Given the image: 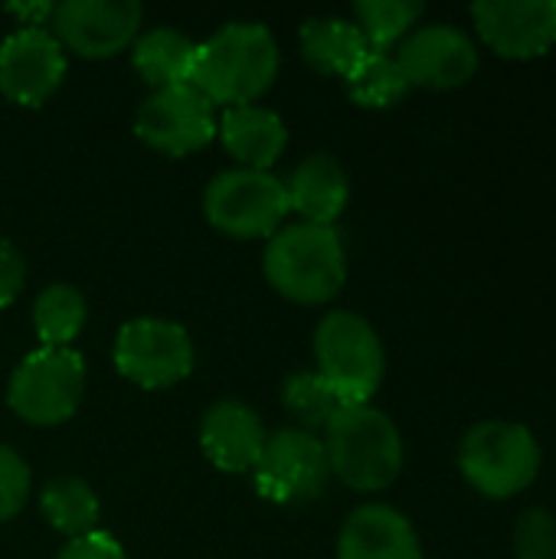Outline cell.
I'll use <instances>...</instances> for the list:
<instances>
[{"label": "cell", "mask_w": 556, "mask_h": 559, "mask_svg": "<svg viewBox=\"0 0 556 559\" xmlns=\"http://www.w3.org/2000/svg\"><path fill=\"white\" fill-rule=\"evenodd\" d=\"M338 559H423V547L397 508L364 504L344 521Z\"/></svg>", "instance_id": "2e32d148"}, {"label": "cell", "mask_w": 556, "mask_h": 559, "mask_svg": "<svg viewBox=\"0 0 556 559\" xmlns=\"http://www.w3.org/2000/svg\"><path fill=\"white\" fill-rule=\"evenodd\" d=\"M279 72L275 36L262 23H229L197 46L190 85L210 105H252Z\"/></svg>", "instance_id": "6da1fadb"}, {"label": "cell", "mask_w": 556, "mask_h": 559, "mask_svg": "<svg viewBox=\"0 0 556 559\" xmlns=\"http://www.w3.org/2000/svg\"><path fill=\"white\" fill-rule=\"evenodd\" d=\"M318 373L341 393L347 406L370 403L383 383V344L367 318L354 311H331L315 331Z\"/></svg>", "instance_id": "5b68a950"}, {"label": "cell", "mask_w": 556, "mask_h": 559, "mask_svg": "<svg viewBox=\"0 0 556 559\" xmlns=\"http://www.w3.org/2000/svg\"><path fill=\"white\" fill-rule=\"evenodd\" d=\"M262 269L282 298L298 305H324L344 288L347 278L341 233L334 226L292 223L269 239Z\"/></svg>", "instance_id": "7a4b0ae2"}, {"label": "cell", "mask_w": 556, "mask_h": 559, "mask_svg": "<svg viewBox=\"0 0 556 559\" xmlns=\"http://www.w3.org/2000/svg\"><path fill=\"white\" fill-rule=\"evenodd\" d=\"M26 498H29V468H26V462L13 449L0 445V521L16 518L23 511Z\"/></svg>", "instance_id": "4316f807"}, {"label": "cell", "mask_w": 556, "mask_h": 559, "mask_svg": "<svg viewBox=\"0 0 556 559\" xmlns=\"http://www.w3.org/2000/svg\"><path fill=\"white\" fill-rule=\"evenodd\" d=\"M85 298L79 288L72 285H49L36 295V305H33V328H36V337L43 347H69L82 324H85Z\"/></svg>", "instance_id": "44dd1931"}, {"label": "cell", "mask_w": 556, "mask_h": 559, "mask_svg": "<svg viewBox=\"0 0 556 559\" xmlns=\"http://www.w3.org/2000/svg\"><path fill=\"white\" fill-rule=\"evenodd\" d=\"M459 468L478 495L505 501L534 485L541 472V445L528 426L488 419L465 432Z\"/></svg>", "instance_id": "277c9868"}, {"label": "cell", "mask_w": 556, "mask_h": 559, "mask_svg": "<svg viewBox=\"0 0 556 559\" xmlns=\"http://www.w3.org/2000/svg\"><path fill=\"white\" fill-rule=\"evenodd\" d=\"M216 131H220L226 151L249 170H269L288 144V131H285L282 118L262 105L226 108Z\"/></svg>", "instance_id": "ac0fdd59"}, {"label": "cell", "mask_w": 556, "mask_h": 559, "mask_svg": "<svg viewBox=\"0 0 556 559\" xmlns=\"http://www.w3.org/2000/svg\"><path fill=\"white\" fill-rule=\"evenodd\" d=\"M397 62L413 85L419 88H459L478 69V49L469 33L452 23L416 26L397 49Z\"/></svg>", "instance_id": "7c38bea8"}, {"label": "cell", "mask_w": 556, "mask_h": 559, "mask_svg": "<svg viewBox=\"0 0 556 559\" xmlns=\"http://www.w3.org/2000/svg\"><path fill=\"white\" fill-rule=\"evenodd\" d=\"M23 285H26V262L13 242L0 239V308L13 305Z\"/></svg>", "instance_id": "83f0119b"}, {"label": "cell", "mask_w": 556, "mask_h": 559, "mask_svg": "<svg viewBox=\"0 0 556 559\" xmlns=\"http://www.w3.org/2000/svg\"><path fill=\"white\" fill-rule=\"evenodd\" d=\"M256 491L272 504H308L324 495L331 465L324 442L305 429H282L265 439L252 468Z\"/></svg>", "instance_id": "ba28073f"}, {"label": "cell", "mask_w": 556, "mask_h": 559, "mask_svg": "<svg viewBox=\"0 0 556 559\" xmlns=\"http://www.w3.org/2000/svg\"><path fill=\"white\" fill-rule=\"evenodd\" d=\"M282 400H285V409L301 423L305 432L328 429L331 419L347 406V403L341 400V393H338L318 370L288 377V380H285V390H282Z\"/></svg>", "instance_id": "cb8c5ba5"}, {"label": "cell", "mask_w": 556, "mask_h": 559, "mask_svg": "<svg viewBox=\"0 0 556 559\" xmlns=\"http://www.w3.org/2000/svg\"><path fill=\"white\" fill-rule=\"evenodd\" d=\"M85 393V360L72 347H39L10 377V409L29 426H59L75 416Z\"/></svg>", "instance_id": "8992f818"}, {"label": "cell", "mask_w": 556, "mask_h": 559, "mask_svg": "<svg viewBox=\"0 0 556 559\" xmlns=\"http://www.w3.org/2000/svg\"><path fill=\"white\" fill-rule=\"evenodd\" d=\"M282 183H285L288 210H295L301 223H318V226H334V219L344 213L351 197L347 174L331 154L305 157Z\"/></svg>", "instance_id": "e0dca14e"}, {"label": "cell", "mask_w": 556, "mask_h": 559, "mask_svg": "<svg viewBox=\"0 0 556 559\" xmlns=\"http://www.w3.org/2000/svg\"><path fill=\"white\" fill-rule=\"evenodd\" d=\"M331 475L354 491H383L403 468V439L393 419L370 403L344 406L324 429Z\"/></svg>", "instance_id": "3957f363"}, {"label": "cell", "mask_w": 556, "mask_h": 559, "mask_svg": "<svg viewBox=\"0 0 556 559\" xmlns=\"http://www.w3.org/2000/svg\"><path fill=\"white\" fill-rule=\"evenodd\" d=\"M357 29L364 33L370 49L390 52L393 43H403L416 20L423 16V3L416 0H360L354 7Z\"/></svg>", "instance_id": "d4e9b609"}, {"label": "cell", "mask_w": 556, "mask_h": 559, "mask_svg": "<svg viewBox=\"0 0 556 559\" xmlns=\"http://www.w3.org/2000/svg\"><path fill=\"white\" fill-rule=\"evenodd\" d=\"M200 445L220 472H252L265 445V429L256 409L236 400H223L206 409L200 426Z\"/></svg>", "instance_id": "9a60e30c"}, {"label": "cell", "mask_w": 556, "mask_h": 559, "mask_svg": "<svg viewBox=\"0 0 556 559\" xmlns=\"http://www.w3.org/2000/svg\"><path fill=\"white\" fill-rule=\"evenodd\" d=\"M56 559H128V557H125V550H121V544H118L115 537H108V534L95 531V534H85V537L69 540V544L62 547V554H59Z\"/></svg>", "instance_id": "f1b7e54d"}, {"label": "cell", "mask_w": 556, "mask_h": 559, "mask_svg": "<svg viewBox=\"0 0 556 559\" xmlns=\"http://www.w3.org/2000/svg\"><path fill=\"white\" fill-rule=\"evenodd\" d=\"M472 20L505 59H534L556 46V0H485L472 7Z\"/></svg>", "instance_id": "5bb4252c"}, {"label": "cell", "mask_w": 556, "mask_h": 559, "mask_svg": "<svg viewBox=\"0 0 556 559\" xmlns=\"http://www.w3.org/2000/svg\"><path fill=\"white\" fill-rule=\"evenodd\" d=\"M52 36L85 59H108L134 43L141 7L131 0H66L52 7Z\"/></svg>", "instance_id": "8fae6325"}, {"label": "cell", "mask_w": 556, "mask_h": 559, "mask_svg": "<svg viewBox=\"0 0 556 559\" xmlns=\"http://www.w3.org/2000/svg\"><path fill=\"white\" fill-rule=\"evenodd\" d=\"M7 10L16 13V16H23L26 20L23 26H43V20L52 16V3H10Z\"/></svg>", "instance_id": "f546056e"}, {"label": "cell", "mask_w": 556, "mask_h": 559, "mask_svg": "<svg viewBox=\"0 0 556 559\" xmlns=\"http://www.w3.org/2000/svg\"><path fill=\"white\" fill-rule=\"evenodd\" d=\"M203 213L213 229L233 239H262L275 236L288 216L285 183L269 170H226L210 180L203 193Z\"/></svg>", "instance_id": "52a82bcc"}, {"label": "cell", "mask_w": 556, "mask_h": 559, "mask_svg": "<svg viewBox=\"0 0 556 559\" xmlns=\"http://www.w3.org/2000/svg\"><path fill=\"white\" fill-rule=\"evenodd\" d=\"M39 508H43L46 521L59 534H66L69 540L98 531V498L79 478H56V481H49L43 498H39Z\"/></svg>", "instance_id": "7402d4cb"}, {"label": "cell", "mask_w": 556, "mask_h": 559, "mask_svg": "<svg viewBox=\"0 0 556 559\" xmlns=\"http://www.w3.org/2000/svg\"><path fill=\"white\" fill-rule=\"evenodd\" d=\"M344 82L351 98L364 108H390L410 92L397 52H383V49H370Z\"/></svg>", "instance_id": "603a6c76"}, {"label": "cell", "mask_w": 556, "mask_h": 559, "mask_svg": "<svg viewBox=\"0 0 556 559\" xmlns=\"http://www.w3.org/2000/svg\"><path fill=\"white\" fill-rule=\"evenodd\" d=\"M301 52L318 72L347 79L354 66L370 52V46L357 23L341 16H318L301 26Z\"/></svg>", "instance_id": "ffe728a7"}, {"label": "cell", "mask_w": 556, "mask_h": 559, "mask_svg": "<svg viewBox=\"0 0 556 559\" xmlns=\"http://www.w3.org/2000/svg\"><path fill=\"white\" fill-rule=\"evenodd\" d=\"M138 138L170 157H187L206 147L216 134L213 105L193 85L157 88L134 118Z\"/></svg>", "instance_id": "30bf717a"}, {"label": "cell", "mask_w": 556, "mask_h": 559, "mask_svg": "<svg viewBox=\"0 0 556 559\" xmlns=\"http://www.w3.org/2000/svg\"><path fill=\"white\" fill-rule=\"evenodd\" d=\"M66 75V49L43 26H23L0 46V92L16 105H43Z\"/></svg>", "instance_id": "4fadbf2b"}, {"label": "cell", "mask_w": 556, "mask_h": 559, "mask_svg": "<svg viewBox=\"0 0 556 559\" xmlns=\"http://www.w3.org/2000/svg\"><path fill=\"white\" fill-rule=\"evenodd\" d=\"M197 46L200 43H193L180 29L154 26L134 39V69L147 85H154V92L170 85H190Z\"/></svg>", "instance_id": "d6986e66"}, {"label": "cell", "mask_w": 556, "mask_h": 559, "mask_svg": "<svg viewBox=\"0 0 556 559\" xmlns=\"http://www.w3.org/2000/svg\"><path fill=\"white\" fill-rule=\"evenodd\" d=\"M115 367L141 390H167L190 377L193 344L190 334L161 318L128 321L115 337Z\"/></svg>", "instance_id": "9c48e42d"}, {"label": "cell", "mask_w": 556, "mask_h": 559, "mask_svg": "<svg viewBox=\"0 0 556 559\" xmlns=\"http://www.w3.org/2000/svg\"><path fill=\"white\" fill-rule=\"evenodd\" d=\"M514 559H556V518L528 508L514 524Z\"/></svg>", "instance_id": "484cf974"}]
</instances>
